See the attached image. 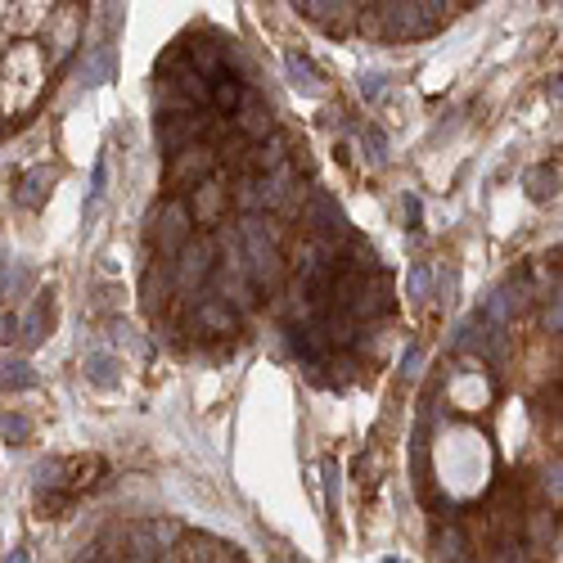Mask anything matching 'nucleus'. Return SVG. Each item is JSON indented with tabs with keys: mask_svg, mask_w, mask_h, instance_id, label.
Here are the masks:
<instances>
[{
	"mask_svg": "<svg viewBox=\"0 0 563 563\" xmlns=\"http://www.w3.org/2000/svg\"><path fill=\"white\" fill-rule=\"evenodd\" d=\"M307 221H311V230L320 235V244H329V248H334V239L347 235V221H343V212H338V203L329 199V194H311Z\"/></svg>",
	"mask_w": 563,
	"mask_h": 563,
	"instance_id": "nucleus-3",
	"label": "nucleus"
},
{
	"mask_svg": "<svg viewBox=\"0 0 563 563\" xmlns=\"http://www.w3.org/2000/svg\"><path fill=\"white\" fill-rule=\"evenodd\" d=\"M14 334H19V320H14V316H0V343H10Z\"/></svg>",
	"mask_w": 563,
	"mask_h": 563,
	"instance_id": "nucleus-21",
	"label": "nucleus"
},
{
	"mask_svg": "<svg viewBox=\"0 0 563 563\" xmlns=\"http://www.w3.org/2000/svg\"><path fill=\"white\" fill-rule=\"evenodd\" d=\"M50 185H55V167H32L19 181V190H14V203L19 208H41L50 199Z\"/></svg>",
	"mask_w": 563,
	"mask_h": 563,
	"instance_id": "nucleus-6",
	"label": "nucleus"
},
{
	"mask_svg": "<svg viewBox=\"0 0 563 563\" xmlns=\"http://www.w3.org/2000/svg\"><path fill=\"white\" fill-rule=\"evenodd\" d=\"M365 149H370L374 163H383V158H388V140H383V131H365Z\"/></svg>",
	"mask_w": 563,
	"mask_h": 563,
	"instance_id": "nucleus-20",
	"label": "nucleus"
},
{
	"mask_svg": "<svg viewBox=\"0 0 563 563\" xmlns=\"http://www.w3.org/2000/svg\"><path fill=\"white\" fill-rule=\"evenodd\" d=\"M239 253H244V280L257 289H275V280H280V253H275V244L266 239V226L262 217H244V226H239Z\"/></svg>",
	"mask_w": 563,
	"mask_h": 563,
	"instance_id": "nucleus-1",
	"label": "nucleus"
},
{
	"mask_svg": "<svg viewBox=\"0 0 563 563\" xmlns=\"http://www.w3.org/2000/svg\"><path fill=\"white\" fill-rule=\"evenodd\" d=\"M190 208L185 203H167V212H163V230H158V248H163V257H176L185 244H190Z\"/></svg>",
	"mask_w": 563,
	"mask_h": 563,
	"instance_id": "nucleus-4",
	"label": "nucleus"
},
{
	"mask_svg": "<svg viewBox=\"0 0 563 563\" xmlns=\"http://www.w3.org/2000/svg\"><path fill=\"white\" fill-rule=\"evenodd\" d=\"M275 563H302V559H289V554H280V559H275Z\"/></svg>",
	"mask_w": 563,
	"mask_h": 563,
	"instance_id": "nucleus-24",
	"label": "nucleus"
},
{
	"mask_svg": "<svg viewBox=\"0 0 563 563\" xmlns=\"http://www.w3.org/2000/svg\"><path fill=\"white\" fill-rule=\"evenodd\" d=\"M284 68H289V77H293V86H298V91L320 95V73L311 68V59H302L298 50H289V55H284Z\"/></svg>",
	"mask_w": 563,
	"mask_h": 563,
	"instance_id": "nucleus-11",
	"label": "nucleus"
},
{
	"mask_svg": "<svg viewBox=\"0 0 563 563\" xmlns=\"http://www.w3.org/2000/svg\"><path fill=\"white\" fill-rule=\"evenodd\" d=\"M460 550H464V536L451 527V532L442 536V550H437V559H442V563H455V559H460Z\"/></svg>",
	"mask_w": 563,
	"mask_h": 563,
	"instance_id": "nucleus-17",
	"label": "nucleus"
},
{
	"mask_svg": "<svg viewBox=\"0 0 563 563\" xmlns=\"http://www.w3.org/2000/svg\"><path fill=\"white\" fill-rule=\"evenodd\" d=\"M0 437H5V442H14V446L28 442V437H32V419L28 415H14V410H10V415L0 419Z\"/></svg>",
	"mask_w": 563,
	"mask_h": 563,
	"instance_id": "nucleus-14",
	"label": "nucleus"
},
{
	"mask_svg": "<svg viewBox=\"0 0 563 563\" xmlns=\"http://www.w3.org/2000/svg\"><path fill=\"white\" fill-rule=\"evenodd\" d=\"M217 203H221V185H203V194H199V217H212V212H217Z\"/></svg>",
	"mask_w": 563,
	"mask_h": 563,
	"instance_id": "nucleus-19",
	"label": "nucleus"
},
{
	"mask_svg": "<svg viewBox=\"0 0 563 563\" xmlns=\"http://www.w3.org/2000/svg\"><path fill=\"white\" fill-rule=\"evenodd\" d=\"M113 77V46H95L86 55V86H104Z\"/></svg>",
	"mask_w": 563,
	"mask_h": 563,
	"instance_id": "nucleus-12",
	"label": "nucleus"
},
{
	"mask_svg": "<svg viewBox=\"0 0 563 563\" xmlns=\"http://www.w3.org/2000/svg\"><path fill=\"white\" fill-rule=\"evenodd\" d=\"M239 131H244V136H271V104L262 100V95L257 91H244V100H239Z\"/></svg>",
	"mask_w": 563,
	"mask_h": 563,
	"instance_id": "nucleus-5",
	"label": "nucleus"
},
{
	"mask_svg": "<svg viewBox=\"0 0 563 563\" xmlns=\"http://www.w3.org/2000/svg\"><path fill=\"white\" fill-rule=\"evenodd\" d=\"M217 563H235V559H217Z\"/></svg>",
	"mask_w": 563,
	"mask_h": 563,
	"instance_id": "nucleus-26",
	"label": "nucleus"
},
{
	"mask_svg": "<svg viewBox=\"0 0 563 563\" xmlns=\"http://www.w3.org/2000/svg\"><path fill=\"white\" fill-rule=\"evenodd\" d=\"M86 379H91L95 388H104V392L118 388L122 383V361L118 356H109V352H91L86 356Z\"/></svg>",
	"mask_w": 563,
	"mask_h": 563,
	"instance_id": "nucleus-8",
	"label": "nucleus"
},
{
	"mask_svg": "<svg viewBox=\"0 0 563 563\" xmlns=\"http://www.w3.org/2000/svg\"><path fill=\"white\" fill-rule=\"evenodd\" d=\"M46 311H50V298H37V307H32V316L19 325V329H23V338H28V347L46 338V334H41V329H46Z\"/></svg>",
	"mask_w": 563,
	"mask_h": 563,
	"instance_id": "nucleus-15",
	"label": "nucleus"
},
{
	"mask_svg": "<svg viewBox=\"0 0 563 563\" xmlns=\"http://www.w3.org/2000/svg\"><path fill=\"white\" fill-rule=\"evenodd\" d=\"M199 320H203L208 329H217V334H230V329H235V311L221 307V302H212V298L199 302Z\"/></svg>",
	"mask_w": 563,
	"mask_h": 563,
	"instance_id": "nucleus-13",
	"label": "nucleus"
},
{
	"mask_svg": "<svg viewBox=\"0 0 563 563\" xmlns=\"http://www.w3.org/2000/svg\"><path fill=\"white\" fill-rule=\"evenodd\" d=\"M383 91H388V77H383V73H365L361 77V95H365V100H379Z\"/></svg>",
	"mask_w": 563,
	"mask_h": 563,
	"instance_id": "nucleus-18",
	"label": "nucleus"
},
{
	"mask_svg": "<svg viewBox=\"0 0 563 563\" xmlns=\"http://www.w3.org/2000/svg\"><path fill=\"white\" fill-rule=\"evenodd\" d=\"M5 563H32V559H28V550H23V545H14V550L5 554Z\"/></svg>",
	"mask_w": 563,
	"mask_h": 563,
	"instance_id": "nucleus-23",
	"label": "nucleus"
},
{
	"mask_svg": "<svg viewBox=\"0 0 563 563\" xmlns=\"http://www.w3.org/2000/svg\"><path fill=\"white\" fill-rule=\"evenodd\" d=\"M383 563H401V559H383Z\"/></svg>",
	"mask_w": 563,
	"mask_h": 563,
	"instance_id": "nucleus-25",
	"label": "nucleus"
},
{
	"mask_svg": "<svg viewBox=\"0 0 563 563\" xmlns=\"http://www.w3.org/2000/svg\"><path fill=\"white\" fill-rule=\"evenodd\" d=\"M406 289H410V298H428V289H433V271H428V262H410Z\"/></svg>",
	"mask_w": 563,
	"mask_h": 563,
	"instance_id": "nucleus-16",
	"label": "nucleus"
},
{
	"mask_svg": "<svg viewBox=\"0 0 563 563\" xmlns=\"http://www.w3.org/2000/svg\"><path fill=\"white\" fill-rule=\"evenodd\" d=\"M212 149H203V145H185L181 154H176V163H172V176L176 181H199V176H208L212 172Z\"/></svg>",
	"mask_w": 563,
	"mask_h": 563,
	"instance_id": "nucleus-7",
	"label": "nucleus"
},
{
	"mask_svg": "<svg viewBox=\"0 0 563 563\" xmlns=\"http://www.w3.org/2000/svg\"><path fill=\"white\" fill-rule=\"evenodd\" d=\"M419 212H424V208H419V199H406V221H410V226H419Z\"/></svg>",
	"mask_w": 563,
	"mask_h": 563,
	"instance_id": "nucleus-22",
	"label": "nucleus"
},
{
	"mask_svg": "<svg viewBox=\"0 0 563 563\" xmlns=\"http://www.w3.org/2000/svg\"><path fill=\"white\" fill-rule=\"evenodd\" d=\"M212 262H217V244H212L208 235L190 239V244L172 257V280L181 284V289H203V284L212 280Z\"/></svg>",
	"mask_w": 563,
	"mask_h": 563,
	"instance_id": "nucleus-2",
	"label": "nucleus"
},
{
	"mask_svg": "<svg viewBox=\"0 0 563 563\" xmlns=\"http://www.w3.org/2000/svg\"><path fill=\"white\" fill-rule=\"evenodd\" d=\"M523 185H527V194H532L536 203L554 199V190H559V167H554V163H541V167H532V172L523 176Z\"/></svg>",
	"mask_w": 563,
	"mask_h": 563,
	"instance_id": "nucleus-10",
	"label": "nucleus"
},
{
	"mask_svg": "<svg viewBox=\"0 0 563 563\" xmlns=\"http://www.w3.org/2000/svg\"><path fill=\"white\" fill-rule=\"evenodd\" d=\"M37 383V374H32V365L23 361V356H5L0 361V388L5 392H23V388H32Z\"/></svg>",
	"mask_w": 563,
	"mask_h": 563,
	"instance_id": "nucleus-9",
	"label": "nucleus"
}]
</instances>
